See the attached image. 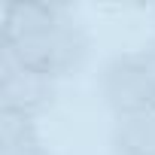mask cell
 Segmentation results:
<instances>
[{
    "label": "cell",
    "instance_id": "obj_1",
    "mask_svg": "<svg viewBox=\"0 0 155 155\" xmlns=\"http://www.w3.org/2000/svg\"><path fill=\"white\" fill-rule=\"evenodd\" d=\"M9 46H12V52L18 55V61L25 67L40 70V73L52 76V79L76 73L91 52V40L82 31V25H76V18L61 21L46 34H37L31 40L9 43Z\"/></svg>",
    "mask_w": 155,
    "mask_h": 155
},
{
    "label": "cell",
    "instance_id": "obj_2",
    "mask_svg": "<svg viewBox=\"0 0 155 155\" xmlns=\"http://www.w3.org/2000/svg\"><path fill=\"white\" fill-rule=\"evenodd\" d=\"M55 94H58V79L25 67L9 43H0V110L25 113L37 119L43 110L52 107Z\"/></svg>",
    "mask_w": 155,
    "mask_h": 155
},
{
    "label": "cell",
    "instance_id": "obj_3",
    "mask_svg": "<svg viewBox=\"0 0 155 155\" xmlns=\"http://www.w3.org/2000/svg\"><path fill=\"white\" fill-rule=\"evenodd\" d=\"M101 97L113 110L116 119L146 113L155 107V85L149 82V76L137 64L134 52L116 55L104 64L101 70Z\"/></svg>",
    "mask_w": 155,
    "mask_h": 155
},
{
    "label": "cell",
    "instance_id": "obj_4",
    "mask_svg": "<svg viewBox=\"0 0 155 155\" xmlns=\"http://www.w3.org/2000/svg\"><path fill=\"white\" fill-rule=\"evenodd\" d=\"M73 9L46 0H9L0 6V43H21L37 34L52 31L61 21H70Z\"/></svg>",
    "mask_w": 155,
    "mask_h": 155
},
{
    "label": "cell",
    "instance_id": "obj_5",
    "mask_svg": "<svg viewBox=\"0 0 155 155\" xmlns=\"http://www.w3.org/2000/svg\"><path fill=\"white\" fill-rule=\"evenodd\" d=\"M110 146L113 155H155V110L116 119Z\"/></svg>",
    "mask_w": 155,
    "mask_h": 155
},
{
    "label": "cell",
    "instance_id": "obj_6",
    "mask_svg": "<svg viewBox=\"0 0 155 155\" xmlns=\"http://www.w3.org/2000/svg\"><path fill=\"white\" fill-rule=\"evenodd\" d=\"M34 146H43L37 119L25 116V113L0 110V155H15V152H25Z\"/></svg>",
    "mask_w": 155,
    "mask_h": 155
},
{
    "label": "cell",
    "instance_id": "obj_7",
    "mask_svg": "<svg viewBox=\"0 0 155 155\" xmlns=\"http://www.w3.org/2000/svg\"><path fill=\"white\" fill-rule=\"evenodd\" d=\"M134 58H137V64L143 67V73L149 76V82L155 85V40H152L149 46L137 49V52H134Z\"/></svg>",
    "mask_w": 155,
    "mask_h": 155
},
{
    "label": "cell",
    "instance_id": "obj_8",
    "mask_svg": "<svg viewBox=\"0 0 155 155\" xmlns=\"http://www.w3.org/2000/svg\"><path fill=\"white\" fill-rule=\"evenodd\" d=\"M152 110H155V107H152Z\"/></svg>",
    "mask_w": 155,
    "mask_h": 155
}]
</instances>
